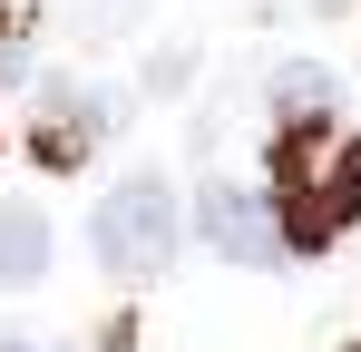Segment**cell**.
I'll use <instances>...</instances> for the list:
<instances>
[{
    "instance_id": "6",
    "label": "cell",
    "mask_w": 361,
    "mask_h": 352,
    "mask_svg": "<svg viewBox=\"0 0 361 352\" xmlns=\"http://www.w3.org/2000/svg\"><path fill=\"white\" fill-rule=\"evenodd\" d=\"M274 108H283V127H293V117H332V78H322V69H283V78H274Z\"/></svg>"
},
{
    "instance_id": "7",
    "label": "cell",
    "mask_w": 361,
    "mask_h": 352,
    "mask_svg": "<svg viewBox=\"0 0 361 352\" xmlns=\"http://www.w3.org/2000/svg\"><path fill=\"white\" fill-rule=\"evenodd\" d=\"M0 352H30V343H0Z\"/></svg>"
},
{
    "instance_id": "3",
    "label": "cell",
    "mask_w": 361,
    "mask_h": 352,
    "mask_svg": "<svg viewBox=\"0 0 361 352\" xmlns=\"http://www.w3.org/2000/svg\"><path fill=\"white\" fill-rule=\"evenodd\" d=\"M195 225H205V245H215L225 264H283V225H274V206H264V196H244L235 176H205Z\"/></svg>"
},
{
    "instance_id": "1",
    "label": "cell",
    "mask_w": 361,
    "mask_h": 352,
    "mask_svg": "<svg viewBox=\"0 0 361 352\" xmlns=\"http://www.w3.org/2000/svg\"><path fill=\"white\" fill-rule=\"evenodd\" d=\"M274 225H283V254H322L361 225V137L332 127V117H293L274 137V186H264Z\"/></svg>"
},
{
    "instance_id": "4",
    "label": "cell",
    "mask_w": 361,
    "mask_h": 352,
    "mask_svg": "<svg viewBox=\"0 0 361 352\" xmlns=\"http://www.w3.org/2000/svg\"><path fill=\"white\" fill-rule=\"evenodd\" d=\"M98 127H108V98H88V88H49L39 117H30V157H39L49 176H68V167H88Z\"/></svg>"
},
{
    "instance_id": "2",
    "label": "cell",
    "mask_w": 361,
    "mask_h": 352,
    "mask_svg": "<svg viewBox=\"0 0 361 352\" xmlns=\"http://www.w3.org/2000/svg\"><path fill=\"white\" fill-rule=\"evenodd\" d=\"M176 235H185L176 186H166V176H118V186L98 196V216H88V254H98L118 284H147V274H166Z\"/></svg>"
},
{
    "instance_id": "5",
    "label": "cell",
    "mask_w": 361,
    "mask_h": 352,
    "mask_svg": "<svg viewBox=\"0 0 361 352\" xmlns=\"http://www.w3.org/2000/svg\"><path fill=\"white\" fill-rule=\"evenodd\" d=\"M39 274H49V216L0 206V284H39Z\"/></svg>"
}]
</instances>
